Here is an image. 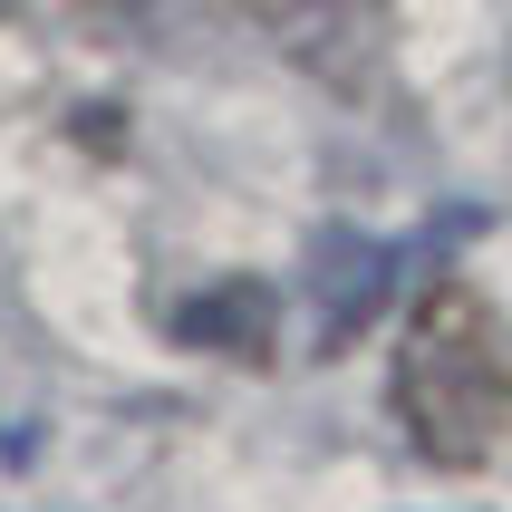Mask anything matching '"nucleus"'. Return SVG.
Returning a JSON list of instances; mask_svg holds the SVG:
<instances>
[{
  "mask_svg": "<svg viewBox=\"0 0 512 512\" xmlns=\"http://www.w3.org/2000/svg\"><path fill=\"white\" fill-rule=\"evenodd\" d=\"M397 426L426 464H484L512 435V329L464 271L426 281L397 339Z\"/></svg>",
  "mask_w": 512,
  "mask_h": 512,
  "instance_id": "1",
  "label": "nucleus"
},
{
  "mask_svg": "<svg viewBox=\"0 0 512 512\" xmlns=\"http://www.w3.org/2000/svg\"><path fill=\"white\" fill-rule=\"evenodd\" d=\"M242 29H261L290 68H310L329 87H368L377 68V29H387V0H223Z\"/></svg>",
  "mask_w": 512,
  "mask_h": 512,
  "instance_id": "2",
  "label": "nucleus"
},
{
  "mask_svg": "<svg viewBox=\"0 0 512 512\" xmlns=\"http://www.w3.org/2000/svg\"><path fill=\"white\" fill-rule=\"evenodd\" d=\"M397 271H406V252H397V242H368V232H319V271H310L319 348L368 339V329H377V310L397 300Z\"/></svg>",
  "mask_w": 512,
  "mask_h": 512,
  "instance_id": "3",
  "label": "nucleus"
},
{
  "mask_svg": "<svg viewBox=\"0 0 512 512\" xmlns=\"http://www.w3.org/2000/svg\"><path fill=\"white\" fill-rule=\"evenodd\" d=\"M174 339L203 348V358L261 368V358L281 348V300H271V281H213V290H194V300H174Z\"/></svg>",
  "mask_w": 512,
  "mask_h": 512,
  "instance_id": "4",
  "label": "nucleus"
}]
</instances>
